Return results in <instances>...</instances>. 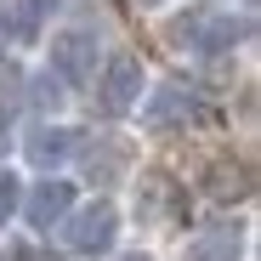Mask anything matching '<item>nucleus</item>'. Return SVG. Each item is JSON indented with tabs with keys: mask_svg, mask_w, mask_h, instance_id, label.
<instances>
[{
	"mask_svg": "<svg viewBox=\"0 0 261 261\" xmlns=\"http://www.w3.org/2000/svg\"><path fill=\"white\" fill-rule=\"evenodd\" d=\"M114 233H119V210H114L108 199H97V204L74 210V216H68V227H63L68 250H80V255H97V250H108V244H114Z\"/></svg>",
	"mask_w": 261,
	"mask_h": 261,
	"instance_id": "2",
	"label": "nucleus"
},
{
	"mask_svg": "<svg viewBox=\"0 0 261 261\" xmlns=\"http://www.w3.org/2000/svg\"><path fill=\"white\" fill-rule=\"evenodd\" d=\"M51 63H57L63 80H85V74H91V63H97L91 34H57V40H51Z\"/></svg>",
	"mask_w": 261,
	"mask_h": 261,
	"instance_id": "6",
	"label": "nucleus"
},
{
	"mask_svg": "<svg viewBox=\"0 0 261 261\" xmlns=\"http://www.w3.org/2000/svg\"><path fill=\"white\" fill-rule=\"evenodd\" d=\"M74 137H80V130H68V125H40L34 137H29V159L40 170H51V165H63L74 153Z\"/></svg>",
	"mask_w": 261,
	"mask_h": 261,
	"instance_id": "7",
	"label": "nucleus"
},
{
	"mask_svg": "<svg viewBox=\"0 0 261 261\" xmlns=\"http://www.w3.org/2000/svg\"><path fill=\"white\" fill-rule=\"evenodd\" d=\"M244 34V23H233L222 6H193L176 23V40H188L193 51H233V40Z\"/></svg>",
	"mask_w": 261,
	"mask_h": 261,
	"instance_id": "1",
	"label": "nucleus"
},
{
	"mask_svg": "<svg viewBox=\"0 0 261 261\" xmlns=\"http://www.w3.org/2000/svg\"><path fill=\"white\" fill-rule=\"evenodd\" d=\"M250 182H244V170L239 165H216L210 170V199H244Z\"/></svg>",
	"mask_w": 261,
	"mask_h": 261,
	"instance_id": "10",
	"label": "nucleus"
},
{
	"mask_svg": "<svg viewBox=\"0 0 261 261\" xmlns=\"http://www.w3.org/2000/svg\"><path fill=\"white\" fill-rule=\"evenodd\" d=\"M137 216H148V222H176L182 216V188L170 176H142L137 182Z\"/></svg>",
	"mask_w": 261,
	"mask_h": 261,
	"instance_id": "4",
	"label": "nucleus"
},
{
	"mask_svg": "<svg viewBox=\"0 0 261 261\" xmlns=\"http://www.w3.org/2000/svg\"><path fill=\"white\" fill-rule=\"evenodd\" d=\"M148 6H153V0H148Z\"/></svg>",
	"mask_w": 261,
	"mask_h": 261,
	"instance_id": "17",
	"label": "nucleus"
},
{
	"mask_svg": "<svg viewBox=\"0 0 261 261\" xmlns=\"http://www.w3.org/2000/svg\"><path fill=\"white\" fill-rule=\"evenodd\" d=\"M188 114H193L188 91H153V102L142 108V125H148V130H170V125H182Z\"/></svg>",
	"mask_w": 261,
	"mask_h": 261,
	"instance_id": "8",
	"label": "nucleus"
},
{
	"mask_svg": "<svg viewBox=\"0 0 261 261\" xmlns=\"http://www.w3.org/2000/svg\"><path fill=\"white\" fill-rule=\"evenodd\" d=\"M34 97H40V102H51V108H57V97H63V91H57V80H40V85H34Z\"/></svg>",
	"mask_w": 261,
	"mask_h": 261,
	"instance_id": "13",
	"label": "nucleus"
},
{
	"mask_svg": "<svg viewBox=\"0 0 261 261\" xmlns=\"http://www.w3.org/2000/svg\"><path fill=\"white\" fill-rule=\"evenodd\" d=\"M239 250H244V239H239L233 227H216V233H204V239H193V250H188V261H239Z\"/></svg>",
	"mask_w": 261,
	"mask_h": 261,
	"instance_id": "9",
	"label": "nucleus"
},
{
	"mask_svg": "<svg viewBox=\"0 0 261 261\" xmlns=\"http://www.w3.org/2000/svg\"><path fill=\"white\" fill-rule=\"evenodd\" d=\"M68 204H74V188L68 182H40L34 193H29V204H23V216H29V227H57L63 216H68Z\"/></svg>",
	"mask_w": 261,
	"mask_h": 261,
	"instance_id": "5",
	"label": "nucleus"
},
{
	"mask_svg": "<svg viewBox=\"0 0 261 261\" xmlns=\"http://www.w3.org/2000/svg\"><path fill=\"white\" fill-rule=\"evenodd\" d=\"M119 261H153V255H142V250H130V255H119Z\"/></svg>",
	"mask_w": 261,
	"mask_h": 261,
	"instance_id": "16",
	"label": "nucleus"
},
{
	"mask_svg": "<svg viewBox=\"0 0 261 261\" xmlns=\"http://www.w3.org/2000/svg\"><path fill=\"white\" fill-rule=\"evenodd\" d=\"M29 23H34V17H23V12H12V6H0V57L12 51V40H17Z\"/></svg>",
	"mask_w": 261,
	"mask_h": 261,
	"instance_id": "11",
	"label": "nucleus"
},
{
	"mask_svg": "<svg viewBox=\"0 0 261 261\" xmlns=\"http://www.w3.org/2000/svg\"><path fill=\"white\" fill-rule=\"evenodd\" d=\"M46 6H57V0H29V6H23V17H40Z\"/></svg>",
	"mask_w": 261,
	"mask_h": 261,
	"instance_id": "14",
	"label": "nucleus"
},
{
	"mask_svg": "<svg viewBox=\"0 0 261 261\" xmlns=\"http://www.w3.org/2000/svg\"><path fill=\"white\" fill-rule=\"evenodd\" d=\"M6 130H12V125H6V108H0V148H6V142H12V137H6Z\"/></svg>",
	"mask_w": 261,
	"mask_h": 261,
	"instance_id": "15",
	"label": "nucleus"
},
{
	"mask_svg": "<svg viewBox=\"0 0 261 261\" xmlns=\"http://www.w3.org/2000/svg\"><path fill=\"white\" fill-rule=\"evenodd\" d=\"M12 210H17V176H12V170H0V222H6Z\"/></svg>",
	"mask_w": 261,
	"mask_h": 261,
	"instance_id": "12",
	"label": "nucleus"
},
{
	"mask_svg": "<svg viewBox=\"0 0 261 261\" xmlns=\"http://www.w3.org/2000/svg\"><path fill=\"white\" fill-rule=\"evenodd\" d=\"M137 91H142V63L130 51H119L108 63V74H102V108L108 114H125L130 102H137Z\"/></svg>",
	"mask_w": 261,
	"mask_h": 261,
	"instance_id": "3",
	"label": "nucleus"
}]
</instances>
